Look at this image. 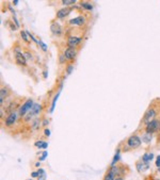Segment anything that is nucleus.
Listing matches in <instances>:
<instances>
[{"label": "nucleus", "instance_id": "nucleus-1", "mask_svg": "<svg viewBox=\"0 0 160 180\" xmlns=\"http://www.w3.org/2000/svg\"><path fill=\"white\" fill-rule=\"evenodd\" d=\"M142 139L139 134L133 133L131 135H129L126 141L124 142V147H123V152H128V150L131 149H138L139 147H141L142 145Z\"/></svg>", "mask_w": 160, "mask_h": 180}, {"label": "nucleus", "instance_id": "nucleus-2", "mask_svg": "<svg viewBox=\"0 0 160 180\" xmlns=\"http://www.w3.org/2000/svg\"><path fill=\"white\" fill-rule=\"evenodd\" d=\"M157 115H158V110H157V108L154 107V105H149V107L147 108L146 111H145L144 115H143L141 124L143 125V126H146L149 122H152L153 119L157 118Z\"/></svg>", "mask_w": 160, "mask_h": 180}, {"label": "nucleus", "instance_id": "nucleus-3", "mask_svg": "<svg viewBox=\"0 0 160 180\" xmlns=\"http://www.w3.org/2000/svg\"><path fill=\"white\" fill-rule=\"evenodd\" d=\"M13 52H14V59H15V63L18 66H27L28 65V61H27L25 54L21 51V48L19 47V45L16 44L13 47Z\"/></svg>", "mask_w": 160, "mask_h": 180}, {"label": "nucleus", "instance_id": "nucleus-4", "mask_svg": "<svg viewBox=\"0 0 160 180\" xmlns=\"http://www.w3.org/2000/svg\"><path fill=\"white\" fill-rule=\"evenodd\" d=\"M87 21H88V18L84 14H79L78 16L74 18H71L69 21H67V26L69 28H82L86 26Z\"/></svg>", "mask_w": 160, "mask_h": 180}, {"label": "nucleus", "instance_id": "nucleus-5", "mask_svg": "<svg viewBox=\"0 0 160 180\" xmlns=\"http://www.w3.org/2000/svg\"><path fill=\"white\" fill-rule=\"evenodd\" d=\"M34 100L32 99V98H28V99L25 100V102L24 104H21V105L19 107L18 109V114H19V117L20 118H24L25 117L26 114H28L29 112L31 111V109L33 108V105H34Z\"/></svg>", "mask_w": 160, "mask_h": 180}, {"label": "nucleus", "instance_id": "nucleus-6", "mask_svg": "<svg viewBox=\"0 0 160 180\" xmlns=\"http://www.w3.org/2000/svg\"><path fill=\"white\" fill-rule=\"evenodd\" d=\"M50 32L53 36L56 37H61L64 34V29H63V26L57 19H53V20L50 21Z\"/></svg>", "mask_w": 160, "mask_h": 180}, {"label": "nucleus", "instance_id": "nucleus-7", "mask_svg": "<svg viewBox=\"0 0 160 180\" xmlns=\"http://www.w3.org/2000/svg\"><path fill=\"white\" fill-rule=\"evenodd\" d=\"M82 40V34H76V33H69L66 37V45L69 47H75L77 48L81 44Z\"/></svg>", "mask_w": 160, "mask_h": 180}, {"label": "nucleus", "instance_id": "nucleus-8", "mask_svg": "<svg viewBox=\"0 0 160 180\" xmlns=\"http://www.w3.org/2000/svg\"><path fill=\"white\" fill-rule=\"evenodd\" d=\"M160 130V119L155 118L152 122H149L146 126H144V132L149 134H155L159 132Z\"/></svg>", "mask_w": 160, "mask_h": 180}, {"label": "nucleus", "instance_id": "nucleus-9", "mask_svg": "<svg viewBox=\"0 0 160 180\" xmlns=\"http://www.w3.org/2000/svg\"><path fill=\"white\" fill-rule=\"evenodd\" d=\"M63 54H64L65 58H66L67 63H73V62L76 60L77 56H78V49L75 47L66 46L65 47V49L63 50Z\"/></svg>", "mask_w": 160, "mask_h": 180}, {"label": "nucleus", "instance_id": "nucleus-10", "mask_svg": "<svg viewBox=\"0 0 160 180\" xmlns=\"http://www.w3.org/2000/svg\"><path fill=\"white\" fill-rule=\"evenodd\" d=\"M18 118H19L18 111L17 112H13V113L7 115L6 118H4V121L2 122V124H3V126L6 127V128H12V127L16 124V122H17Z\"/></svg>", "mask_w": 160, "mask_h": 180}, {"label": "nucleus", "instance_id": "nucleus-11", "mask_svg": "<svg viewBox=\"0 0 160 180\" xmlns=\"http://www.w3.org/2000/svg\"><path fill=\"white\" fill-rule=\"evenodd\" d=\"M74 6H71V8H61L59 9L57 12H56V19L57 20H64L66 17H69V15H71V13L74 11Z\"/></svg>", "mask_w": 160, "mask_h": 180}, {"label": "nucleus", "instance_id": "nucleus-12", "mask_svg": "<svg viewBox=\"0 0 160 180\" xmlns=\"http://www.w3.org/2000/svg\"><path fill=\"white\" fill-rule=\"evenodd\" d=\"M11 95V91L7 86H1L0 88V105L3 107V104L6 102V100L8 99V97Z\"/></svg>", "mask_w": 160, "mask_h": 180}, {"label": "nucleus", "instance_id": "nucleus-13", "mask_svg": "<svg viewBox=\"0 0 160 180\" xmlns=\"http://www.w3.org/2000/svg\"><path fill=\"white\" fill-rule=\"evenodd\" d=\"M122 152L123 150H122V148H121V146H118L115 149V153L112 158V161L110 163V166H114V165L118 164V162L122 160Z\"/></svg>", "mask_w": 160, "mask_h": 180}, {"label": "nucleus", "instance_id": "nucleus-14", "mask_svg": "<svg viewBox=\"0 0 160 180\" xmlns=\"http://www.w3.org/2000/svg\"><path fill=\"white\" fill-rule=\"evenodd\" d=\"M136 169H137L138 173L142 174V173L149 171V169H151V164H145V163H143L141 160H139V161L136 162Z\"/></svg>", "mask_w": 160, "mask_h": 180}, {"label": "nucleus", "instance_id": "nucleus-15", "mask_svg": "<svg viewBox=\"0 0 160 180\" xmlns=\"http://www.w3.org/2000/svg\"><path fill=\"white\" fill-rule=\"evenodd\" d=\"M42 126V122H41V117L40 116H35L33 118V121L30 123V129L31 131H36L38 130V128Z\"/></svg>", "mask_w": 160, "mask_h": 180}, {"label": "nucleus", "instance_id": "nucleus-16", "mask_svg": "<svg viewBox=\"0 0 160 180\" xmlns=\"http://www.w3.org/2000/svg\"><path fill=\"white\" fill-rule=\"evenodd\" d=\"M78 6H80L81 10H84V11H87V12H91V11H93V9H94L93 3L89 1H79Z\"/></svg>", "mask_w": 160, "mask_h": 180}, {"label": "nucleus", "instance_id": "nucleus-17", "mask_svg": "<svg viewBox=\"0 0 160 180\" xmlns=\"http://www.w3.org/2000/svg\"><path fill=\"white\" fill-rule=\"evenodd\" d=\"M115 178H118V177H116L114 171H113L111 167H109L108 171L106 172L105 176H104L103 180H115Z\"/></svg>", "mask_w": 160, "mask_h": 180}, {"label": "nucleus", "instance_id": "nucleus-18", "mask_svg": "<svg viewBox=\"0 0 160 180\" xmlns=\"http://www.w3.org/2000/svg\"><path fill=\"white\" fill-rule=\"evenodd\" d=\"M60 94H61V91H57V94L53 96L52 100H51V105H50V108H49V113L51 114L53 111H55V108H56V104H57L58 101V98L60 97Z\"/></svg>", "mask_w": 160, "mask_h": 180}, {"label": "nucleus", "instance_id": "nucleus-19", "mask_svg": "<svg viewBox=\"0 0 160 180\" xmlns=\"http://www.w3.org/2000/svg\"><path fill=\"white\" fill-rule=\"evenodd\" d=\"M60 3H61L62 8H71V6H76L77 3H78V1L77 0H62V1H60Z\"/></svg>", "mask_w": 160, "mask_h": 180}, {"label": "nucleus", "instance_id": "nucleus-20", "mask_svg": "<svg viewBox=\"0 0 160 180\" xmlns=\"http://www.w3.org/2000/svg\"><path fill=\"white\" fill-rule=\"evenodd\" d=\"M31 111L34 113L35 116H40L41 112L43 111V105L41 104H38V102H35L34 105H33V108L31 109Z\"/></svg>", "mask_w": 160, "mask_h": 180}, {"label": "nucleus", "instance_id": "nucleus-21", "mask_svg": "<svg viewBox=\"0 0 160 180\" xmlns=\"http://www.w3.org/2000/svg\"><path fill=\"white\" fill-rule=\"evenodd\" d=\"M152 138H153V134H149V133H146V132H144L141 135L142 142L144 143V144H151Z\"/></svg>", "mask_w": 160, "mask_h": 180}, {"label": "nucleus", "instance_id": "nucleus-22", "mask_svg": "<svg viewBox=\"0 0 160 180\" xmlns=\"http://www.w3.org/2000/svg\"><path fill=\"white\" fill-rule=\"evenodd\" d=\"M34 117H35L34 113H33L32 111H30L28 114L25 115V117L23 118V121H24V123H25V124H28V123H30V122H32Z\"/></svg>", "mask_w": 160, "mask_h": 180}, {"label": "nucleus", "instance_id": "nucleus-23", "mask_svg": "<svg viewBox=\"0 0 160 180\" xmlns=\"http://www.w3.org/2000/svg\"><path fill=\"white\" fill-rule=\"evenodd\" d=\"M19 35H20L21 40H23V42L27 43V44H31V41H29L30 38H29L28 34H27L26 30H20L19 31Z\"/></svg>", "mask_w": 160, "mask_h": 180}, {"label": "nucleus", "instance_id": "nucleus-24", "mask_svg": "<svg viewBox=\"0 0 160 180\" xmlns=\"http://www.w3.org/2000/svg\"><path fill=\"white\" fill-rule=\"evenodd\" d=\"M58 63H59L60 65H64V64L67 63L66 58H65V56H64V54H63V52H60L59 56H58Z\"/></svg>", "mask_w": 160, "mask_h": 180}, {"label": "nucleus", "instance_id": "nucleus-25", "mask_svg": "<svg viewBox=\"0 0 160 180\" xmlns=\"http://www.w3.org/2000/svg\"><path fill=\"white\" fill-rule=\"evenodd\" d=\"M26 32H27V34H28V36H29V38H30L31 41H32L33 43L36 45V46H38V44H40V40H38L34 35L32 34V33L30 32V31H28V30H26Z\"/></svg>", "mask_w": 160, "mask_h": 180}, {"label": "nucleus", "instance_id": "nucleus-26", "mask_svg": "<svg viewBox=\"0 0 160 180\" xmlns=\"http://www.w3.org/2000/svg\"><path fill=\"white\" fill-rule=\"evenodd\" d=\"M141 161L145 164H151V161H149V152H144L141 157Z\"/></svg>", "mask_w": 160, "mask_h": 180}, {"label": "nucleus", "instance_id": "nucleus-27", "mask_svg": "<svg viewBox=\"0 0 160 180\" xmlns=\"http://www.w3.org/2000/svg\"><path fill=\"white\" fill-rule=\"evenodd\" d=\"M73 71H74V64L67 63L66 67H65V74H66V76L71 75V74L73 73Z\"/></svg>", "mask_w": 160, "mask_h": 180}, {"label": "nucleus", "instance_id": "nucleus-28", "mask_svg": "<svg viewBox=\"0 0 160 180\" xmlns=\"http://www.w3.org/2000/svg\"><path fill=\"white\" fill-rule=\"evenodd\" d=\"M24 54H25L27 61H31V62H32L33 60H34V57H33L32 52H30L29 50H25V51H24Z\"/></svg>", "mask_w": 160, "mask_h": 180}, {"label": "nucleus", "instance_id": "nucleus-29", "mask_svg": "<svg viewBox=\"0 0 160 180\" xmlns=\"http://www.w3.org/2000/svg\"><path fill=\"white\" fill-rule=\"evenodd\" d=\"M6 25L8 26V27L10 28V30L13 31V32H14V31L17 30V27H16L15 24H14L12 20H7V21H6Z\"/></svg>", "mask_w": 160, "mask_h": 180}, {"label": "nucleus", "instance_id": "nucleus-30", "mask_svg": "<svg viewBox=\"0 0 160 180\" xmlns=\"http://www.w3.org/2000/svg\"><path fill=\"white\" fill-rule=\"evenodd\" d=\"M47 157H48V152H47V150H44V152H42V153H41L40 157H38V161H40V162L45 161Z\"/></svg>", "mask_w": 160, "mask_h": 180}, {"label": "nucleus", "instance_id": "nucleus-31", "mask_svg": "<svg viewBox=\"0 0 160 180\" xmlns=\"http://www.w3.org/2000/svg\"><path fill=\"white\" fill-rule=\"evenodd\" d=\"M43 143H44V141L43 140H38V141H35L33 145H34L38 149H43Z\"/></svg>", "mask_w": 160, "mask_h": 180}, {"label": "nucleus", "instance_id": "nucleus-32", "mask_svg": "<svg viewBox=\"0 0 160 180\" xmlns=\"http://www.w3.org/2000/svg\"><path fill=\"white\" fill-rule=\"evenodd\" d=\"M38 47H40L41 49H42L44 52H47V51H48V47H47V45H46L45 43L43 42V41H41V40H40V44H38Z\"/></svg>", "mask_w": 160, "mask_h": 180}, {"label": "nucleus", "instance_id": "nucleus-33", "mask_svg": "<svg viewBox=\"0 0 160 180\" xmlns=\"http://www.w3.org/2000/svg\"><path fill=\"white\" fill-rule=\"evenodd\" d=\"M11 20L13 21L14 24H15V26L17 27V29L20 28V23H19V20H18V18H17V16H13L12 15V17H11Z\"/></svg>", "mask_w": 160, "mask_h": 180}, {"label": "nucleus", "instance_id": "nucleus-34", "mask_svg": "<svg viewBox=\"0 0 160 180\" xmlns=\"http://www.w3.org/2000/svg\"><path fill=\"white\" fill-rule=\"evenodd\" d=\"M4 115H6V111H4L3 108L0 107V119H1L2 122L4 121Z\"/></svg>", "mask_w": 160, "mask_h": 180}, {"label": "nucleus", "instance_id": "nucleus-35", "mask_svg": "<svg viewBox=\"0 0 160 180\" xmlns=\"http://www.w3.org/2000/svg\"><path fill=\"white\" fill-rule=\"evenodd\" d=\"M43 135L45 138H49L50 136V129L49 128H44V131H43Z\"/></svg>", "mask_w": 160, "mask_h": 180}, {"label": "nucleus", "instance_id": "nucleus-36", "mask_svg": "<svg viewBox=\"0 0 160 180\" xmlns=\"http://www.w3.org/2000/svg\"><path fill=\"white\" fill-rule=\"evenodd\" d=\"M48 125H49V119L46 118V117H44V118H43V121H42V126L44 127V128H47Z\"/></svg>", "mask_w": 160, "mask_h": 180}, {"label": "nucleus", "instance_id": "nucleus-37", "mask_svg": "<svg viewBox=\"0 0 160 180\" xmlns=\"http://www.w3.org/2000/svg\"><path fill=\"white\" fill-rule=\"evenodd\" d=\"M8 10H9L10 12H11L12 15H13V16H16V12H15V10H14V8L11 6V4H9V6H8Z\"/></svg>", "mask_w": 160, "mask_h": 180}, {"label": "nucleus", "instance_id": "nucleus-38", "mask_svg": "<svg viewBox=\"0 0 160 180\" xmlns=\"http://www.w3.org/2000/svg\"><path fill=\"white\" fill-rule=\"evenodd\" d=\"M155 164H156L157 169H160V155H158L156 157V160H155Z\"/></svg>", "mask_w": 160, "mask_h": 180}, {"label": "nucleus", "instance_id": "nucleus-39", "mask_svg": "<svg viewBox=\"0 0 160 180\" xmlns=\"http://www.w3.org/2000/svg\"><path fill=\"white\" fill-rule=\"evenodd\" d=\"M38 171V176H42V175H46V171L43 167H40V169H36Z\"/></svg>", "mask_w": 160, "mask_h": 180}, {"label": "nucleus", "instance_id": "nucleus-40", "mask_svg": "<svg viewBox=\"0 0 160 180\" xmlns=\"http://www.w3.org/2000/svg\"><path fill=\"white\" fill-rule=\"evenodd\" d=\"M31 178H33V179H38V171H33L32 173H31Z\"/></svg>", "mask_w": 160, "mask_h": 180}, {"label": "nucleus", "instance_id": "nucleus-41", "mask_svg": "<svg viewBox=\"0 0 160 180\" xmlns=\"http://www.w3.org/2000/svg\"><path fill=\"white\" fill-rule=\"evenodd\" d=\"M48 145H49V144H48L47 141H44V143H43V149H44V150H47Z\"/></svg>", "mask_w": 160, "mask_h": 180}, {"label": "nucleus", "instance_id": "nucleus-42", "mask_svg": "<svg viewBox=\"0 0 160 180\" xmlns=\"http://www.w3.org/2000/svg\"><path fill=\"white\" fill-rule=\"evenodd\" d=\"M46 177H47V174L42 175V176H38V178L36 179V180H46Z\"/></svg>", "mask_w": 160, "mask_h": 180}, {"label": "nucleus", "instance_id": "nucleus-43", "mask_svg": "<svg viewBox=\"0 0 160 180\" xmlns=\"http://www.w3.org/2000/svg\"><path fill=\"white\" fill-rule=\"evenodd\" d=\"M47 77H48V71H43V78L47 79Z\"/></svg>", "mask_w": 160, "mask_h": 180}, {"label": "nucleus", "instance_id": "nucleus-44", "mask_svg": "<svg viewBox=\"0 0 160 180\" xmlns=\"http://www.w3.org/2000/svg\"><path fill=\"white\" fill-rule=\"evenodd\" d=\"M154 158H155V155L153 152H149V161H153V160H154Z\"/></svg>", "mask_w": 160, "mask_h": 180}, {"label": "nucleus", "instance_id": "nucleus-45", "mask_svg": "<svg viewBox=\"0 0 160 180\" xmlns=\"http://www.w3.org/2000/svg\"><path fill=\"white\" fill-rule=\"evenodd\" d=\"M34 166L36 167V169H40V167H41V162L40 161H36L34 163Z\"/></svg>", "mask_w": 160, "mask_h": 180}, {"label": "nucleus", "instance_id": "nucleus-46", "mask_svg": "<svg viewBox=\"0 0 160 180\" xmlns=\"http://www.w3.org/2000/svg\"><path fill=\"white\" fill-rule=\"evenodd\" d=\"M12 3H13L14 6H18V4H19V1H18V0H13V1H12Z\"/></svg>", "mask_w": 160, "mask_h": 180}, {"label": "nucleus", "instance_id": "nucleus-47", "mask_svg": "<svg viewBox=\"0 0 160 180\" xmlns=\"http://www.w3.org/2000/svg\"><path fill=\"white\" fill-rule=\"evenodd\" d=\"M115 180H125V177H118V178H115Z\"/></svg>", "mask_w": 160, "mask_h": 180}, {"label": "nucleus", "instance_id": "nucleus-48", "mask_svg": "<svg viewBox=\"0 0 160 180\" xmlns=\"http://www.w3.org/2000/svg\"><path fill=\"white\" fill-rule=\"evenodd\" d=\"M155 180H160V178H158V177H157V178H155Z\"/></svg>", "mask_w": 160, "mask_h": 180}, {"label": "nucleus", "instance_id": "nucleus-49", "mask_svg": "<svg viewBox=\"0 0 160 180\" xmlns=\"http://www.w3.org/2000/svg\"><path fill=\"white\" fill-rule=\"evenodd\" d=\"M157 171H158V173L160 174V169H157Z\"/></svg>", "mask_w": 160, "mask_h": 180}, {"label": "nucleus", "instance_id": "nucleus-50", "mask_svg": "<svg viewBox=\"0 0 160 180\" xmlns=\"http://www.w3.org/2000/svg\"><path fill=\"white\" fill-rule=\"evenodd\" d=\"M27 180H35V179H33V178H30V179H27Z\"/></svg>", "mask_w": 160, "mask_h": 180}, {"label": "nucleus", "instance_id": "nucleus-51", "mask_svg": "<svg viewBox=\"0 0 160 180\" xmlns=\"http://www.w3.org/2000/svg\"><path fill=\"white\" fill-rule=\"evenodd\" d=\"M151 180H155V178H151Z\"/></svg>", "mask_w": 160, "mask_h": 180}, {"label": "nucleus", "instance_id": "nucleus-52", "mask_svg": "<svg viewBox=\"0 0 160 180\" xmlns=\"http://www.w3.org/2000/svg\"><path fill=\"white\" fill-rule=\"evenodd\" d=\"M159 133H160V130H159Z\"/></svg>", "mask_w": 160, "mask_h": 180}]
</instances>
